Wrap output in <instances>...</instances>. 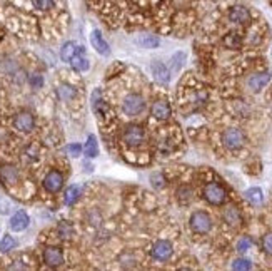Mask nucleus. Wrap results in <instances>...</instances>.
Instances as JSON below:
<instances>
[{
    "mask_svg": "<svg viewBox=\"0 0 272 271\" xmlns=\"http://www.w3.org/2000/svg\"><path fill=\"white\" fill-rule=\"evenodd\" d=\"M190 230L194 233H197V235H206V233L211 231L212 228V220L211 216L207 215V213L204 211H195L192 216H190Z\"/></svg>",
    "mask_w": 272,
    "mask_h": 271,
    "instance_id": "1",
    "label": "nucleus"
},
{
    "mask_svg": "<svg viewBox=\"0 0 272 271\" xmlns=\"http://www.w3.org/2000/svg\"><path fill=\"white\" fill-rule=\"evenodd\" d=\"M226 189L217 183H209L204 188V199L209 204H214V206H221V204L226 203Z\"/></svg>",
    "mask_w": 272,
    "mask_h": 271,
    "instance_id": "2",
    "label": "nucleus"
},
{
    "mask_svg": "<svg viewBox=\"0 0 272 271\" xmlns=\"http://www.w3.org/2000/svg\"><path fill=\"white\" fill-rule=\"evenodd\" d=\"M145 109V101L140 94H129L122 104V111L126 116H139Z\"/></svg>",
    "mask_w": 272,
    "mask_h": 271,
    "instance_id": "3",
    "label": "nucleus"
},
{
    "mask_svg": "<svg viewBox=\"0 0 272 271\" xmlns=\"http://www.w3.org/2000/svg\"><path fill=\"white\" fill-rule=\"evenodd\" d=\"M222 142H224V146H226L227 149H232V151L241 149V147L244 146V142H246V134L241 129L231 127V129H227L222 134Z\"/></svg>",
    "mask_w": 272,
    "mask_h": 271,
    "instance_id": "4",
    "label": "nucleus"
},
{
    "mask_svg": "<svg viewBox=\"0 0 272 271\" xmlns=\"http://www.w3.org/2000/svg\"><path fill=\"white\" fill-rule=\"evenodd\" d=\"M145 141V131L140 126H129L124 131V142L129 147H139Z\"/></svg>",
    "mask_w": 272,
    "mask_h": 271,
    "instance_id": "5",
    "label": "nucleus"
},
{
    "mask_svg": "<svg viewBox=\"0 0 272 271\" xmlns=\"http://www.w3.org/2000/svg\"><path fill=\"white\" fill-rule=\"evenodd\" d=\"M13 126L20 132H30L33 129V126H35V119H33L30 112H20L13 119Z\"/></svg>",
    "mask_w": 272,
    "mask_h": 271,
    "instance_id": "6",
    "label": "nucleus"
},
{
    "mask_svg": "<svg viewBox=\"0 0 272 271\" xmlns=\"http://www.w3.org/2000/svg\"><path fill=\"white\" fill-rule=\"evenodd\" d=\"M62 186H64V176H62L59 171H50L49 174L45 176L44 179V188L49 193H57L60 191Z\"/></svg>",
    "mask_w": 272,
    "mask_h": 271,
    "instance_id": "7",
    "label": "nucleus"
},
{
    "mask_svg": "<svg viewBox=\"0 0 272 271\" xmlns=\"http://www.w3.org/2000/svg\"><path fill=\"white\" fill-rule=\"evenodd\" d=\"M271 82V72H257L254 75H251L247 80V85L252 92H261L267 84Z\"/></svg>",
    "mask_w": 272,
    "mask_h": 271,
    "instance_id": "8",
    "label": "nucleus"
},
{
    "mask_svg": "<svg viewBox=\"0 0 272 271\" xmlns=\"http://www.w3.org/2000/svg\"><path fill=\"white\" fill-rule=\"evenodd\" d=\"M152 256L159 261H165L172 256V245L169 241H157V243L152 246Z\"/></svg>",
    "mask_w": 272,
    "mask_h": 271,
    "instance_id": "9",
    "label": "nucleus"
},
{
    "mask_svg": "<svg viewBox=\"0 0 272 271\" xmlns=\"http://www.w3.org/2000/svg\"><path fill=\"white\" fill-rule=\"evenodd\" d=\"M44 263L50 268H59V266L64 265V255L59 248H45Z\"/></svg>",
    "mask_w": 272,
    "mask_h": 271,
    "instance_id": "10",
    "label": "nucleus"
},
{
    "mask_svg": "<svg viewBox=\"0 0 272 271\" xmlns=\"http://www.w3.org/2000/svg\"><path fill=\"white\" fill-rule=\"evenodd\" d=\"M229 20L244 25V23L251 20V12L247 10L244 5H234L231 10H229Z\"/></svg>",
    "mask_w": 272,
    "mask_h": 271,
    "instance_id": "11",
    "label": "nucleus"
},
{
    "mask_svg": "<svg viewBox=\"0 0 272 271\" xmlns=\"http://www.w3.org/2000/svg\"><path fill=\"white\" fill-rule=\"evenodd\" d=\"M150 72L154 75L155 80H159L162 84H167L170 80V72L169 69L165 67V64L159 62V60H154V62L150 64Z\"/></svg>",
    "mask_w": 272,
    "mask_h": 271,
    "instance_id": "12",
    "label": "nucleus"
},
{
    "mask_svg": "<svg viewBox=\"0 0 272 271\" xmlns=\"http://www.w3.org/2000/svg\"><path fill=\"white\" fill-rule=\"evenodd\" d=\"M90 42H92V47L100 55H111V47H109L106 39H104L99 30H94L92 34H90Z\"/></svg>",
    "mask_w": 272,
    "mask_h": 271,
    "instance_id": "13",
    "label": "nucleus"
},
{
    "mask_svg": "<svg viewBox=\"0 0 272 271\" xmlns=\"http://www.w3.org/2000/svg\"><path fill=\"white\" fill-rule=\"evenodd\" d=\"M28 223H30V220H28V216H27V213H23V211H17L15 215H13L10 218V230L12 231H17V233H20L23 230H27L28 228Z\"/></svg>",
    "mask_w": 272,
    "mask_h": 271,
    "instance_id": "14",
    "label": "nucleus"
},
{
    "mask_svg": "<svg viewBox=\"0 0 272 271\" xmlns=\"http://www.w3.org/2000/svg\"><path fill=\"white\" fill-rule=\"evenodd\" d=\"M170 114H172V109H170L169 102L157 101V102H154V106H152V116H154L155 119H159V121H165V119H169Z\"/></svg>",
    "mask_w": 272,
    "mask_h": 271,
    "instance_id": "15",
    "label": "nucleus"
},
{
    "mask_svg": "<svg viewBox=\"0 0 272 271\" xmlns=\"http://www.w3.org/2000/svg\"><path fill=\"white\" fill-rule=\"evenodd\" d=\"M90 102H92V111L97 114V116H104V114L107 112V102L102 99V94H100L99 89H95L92 92V99H90Z\"/></svg>",
    "mask_w": 272,
    "mask_h": 271,
    "instance_id": "16",
    "label": "nucleus"
},
{
    "mask_svg": "<svg viewBox=\"0 0 272 271\" xmlns=\"http://www.w3.org/2000/svg\"><path fill=\"white\" fill-rule=\"evenodd\" d=\"M224 221H226L227 225L232 226V228L241 226L242 225V215H241V211L236 206L227 208L226 211H224Z\"/></svg>",
    "mask_w": 272,
    "mask_h": 271,
    "instance_id": "17",
    "label": "nucleus"
},
{
    "mask_svg": "<svg viewBox=\"0 0 272 271\" xmlns=\"http://www.w3.org/2000/svg\"><path fill=\"white\" fill-rule=\"evenodd\" d=\"M70 64H72V67L75 70H80V72H84V70H89L90 62H89L87 57L84 55V49H82V47H80V50L72 57V59H70Z\"/></svg>",
    "mask_w": 272,
    "mask_h": 271,
    "instance_id": "18",
    "label": "nucleus"
},
{
    "mask_svg": "<svg viewBox=\"0 0 272 271\" xmlns=\"http://www.w3.org/2000/svg\"><path fill=\"white\" fill-rule=\"evenodd\" d=\"M136 42L139 44L140 47H144V49H155V47L160 45V39L157 35H139L136 39Z\"/></svg>",
    "mask_w": 272,
    "mask_h": 271,
    "instance_id": "19",
    "label": "nucleus"
},
{
    "mask_svg": "<svg viewBox=\"0 0 272 271\" xmlns=\"http://www.w3.org/2000/svg\"><path fill=\"white\" fill-rule=\"evenodd\" d=\"M80 50V47L75 45V42H65L64 45H62V50H60V57L62 60H65V62H70V59L77 54Z\"/></svg>",
    "mask_w": 272,
    "mask_h": 271,
    "instance_id": "20",
    "label": "nucleus"
},
{
    "mask_svg": "<svg viewBox=\"0 0 272 271\" xmlns=\"http://www.w3.org/2000/svg\"><path fill=\"white\" fill-rule=\"evenodd\" d=\"M84 153H85V156H89V158H97L99 156V146H97L95 136L87 137V142H85V146H84Z\"/></svg>",
    "mask_w": 272,
    "mask_h": 271,
    "instance_id": "21",
    "label": "nucleus"
},
{
    "mask_svg": "<svg viewBox=\"0 0 272 271\" xmlns=\"http://www.w3.org/2000/svg\"><path fill=\"white\" fill-rule=\"evenodd\" d=\"M242 44V39L239 34H236V32H231V34H227L224 37V45L229 47V49H239Z\"/></svg>",
    "mask_w": 272,
    "mask_h": 271,
    "instance_id": "22",
    "label": "nucleus"
},
{
    "mask_svg": "<svg viewBox=\"0 0 272 271\" xmlns=\"http://www.w3.org/2000/svg\"><path fill=\"white\" fill-rule=\"evenodd\" d=\"M79 196H80V188H79V186H70V188L65 191L64 201H65L67 206H72V204L77 203Z\"/></svg>",
    "mask_w": 272,
    "mask_h": 271,
    "instance_id": "23",
    "label": "nucleus"
},
{
    "mask_svg": "<svg viewBox=\"0 0 272 271\" xmlns=\"http://www.w3.org/2000/svg\"><path fill=\"white\" fill-rule=\"evenodd\" d=\"M246 198L247 201H251L252 204H261L262 201H264V194H262V191L259 188H251L246 191Z\"/></svg>",
    "mask_w": 272,
    "mask_h": 271,
    "instance_id": "24",
    "label": "nucleus"
},
{
    "mask_svg": "<svg viewBox=\"0 0 272 271\" xmlns=\"http://www.w3.org/2000/svg\"><path fill=\"white\" fill-rule=\"evenodd\" d=\"M18 178V173L15 168H12V166H5V168H2V179L5 181L7 184H13Z\"/></svg>",
    "mask_w": 272,
    "mask_h": 271,
    "instance_id": "25",
    "label": "nucleus"
},
{
    "mask_svg": "<svg viewBox=\"0 0 272 271\" xmlns=\"http://www.w3.org/2000/svg\"><path fill=\"white\" fill-rule=\"evenodd\" d=\"M15 246H17V241L13 240L12 236H8V235L3 236L2 241H0V251H2V253H7V251L13 250Z\"/></svg>",
    "mask_w": 272,
    "mask_h": 271,
    "instance_id": "26",
    "label": "nucleus"
},
{
    "mask_svg": "<svg viewBox=\"0 0 272 271\" xmlns=\"http://www.w3.org/2000/svg\"><path fill=\"white\" fill-rule=\"evenodd\" d=\"M59 97L62 101H70V99L75 97V89L70 87V85H60L59 87Z\"/></svg>",
    "mask_w": 272,
    "mask_h": 271,
    "instance_id": "27",
    "label": "nucleus"
},
{
    "mask_svg": "<svg viewBox=\"0 0 272 271\" xmlns=\"http://www.w3.org/2000/svg\"><path fill=\"white\" fill-rule=\"evenodd\" d=\"M177 198H179V201L182 203V204H187L190 203V199H192V191H190V188H180L179 191H177Z\"/></svg>",
    "mask_w": 272,
    "mask_h": 271,
    "instance_id": "28",
    "label": "nucleus"
},
{
    "mask_svg": "<svg viewBox=\"0 0 272 271\" xmlns=\"http://www.w3.org/2000/svg\"><path fill=\"white\" fill-rule=\"evenodd\" d=\"M252 263L247 258H239L232 263V270H251Z\"/></svg>",
    "mask_w": 272,
    "mask_h": 271,
    "instance_id": "29",
    "label": "nucleus"
},
{
    "mask_svg": "<svg viewBox=\"0 0 272 271\" xmlns=\"http://www.w3.org/2000/svg\"><path fill=\"white\" fill-rule=\"evenodd\" d=\"M262 250H264V253L272 256V233H267L262 238Z\"/></svg>",
    "mask_w": 272,
    "mask_h": 271,
    "instance_id": "30",
    "label": "nucleus"
},
{
    "mask_svg": "<svg viewBox=\"0 0 272 271\" xmlns=\"http://www.w3.org/2000/svg\"><path fill=\"white\" fill-rule=\"evenodd\" d=\"M251 246H252V240L249 236H244V238H241L239 243H237V251H239V253H246Z\"/></svg>",
    "mask_w": 272,
    "mask_h": 271,
    "instance_id": "31",
    "label": "nucleus"
},
{
    "mask_svg": "<svg viewBox=\"0 0 272 271\" xmlns=\"http://www.w3.org/2000/svg\"><path fill=\"white\" fill-rule=\"evenodd\" d=\"M35 8H39V10H49V8L54 5L55 0H32Z\"/></svg>",
    "mask_w": 272,
    "mask_h": 271,
    "instance_id": "32",
    "label": "nucleus"
},
{
    "mask_svg": "<svg viewBox=\"0 0 272 271\" xmlns=\"http://www.w3.org/2000/svg\"><path fill=\"white\" fill-rule=\"evenodd\" d=\"M150 181H152V186L157 188V189H160V188H164V186H165V179H164V176L159 174V173H157V174H152Z\"/></svg>",
    "mask_w": 272,
    "mask_h": 271,
    "instance_id": "33",
    "label": "nucleus"
},
{
    "mask_svg": "<svg viewBox=\"0 0 272 271\" xmlns=\"http://www.w3.org/2000/svg\"><path fill=\"white\" fill-rule=\"evenodd\" d=\"M12 209V203L7 198H0V215H8Z\"/></svg>",
    "mask_w": 272,
    "mask_h": 271,
    "instance_id": "34",
    "label": "nucleus"
},
{
    "mask_svg": "<svg viewBox=\"0 0 272 271\" xmlns=\"http://www.w3.org/2000/svg\"><path fill=\"white\" fill-rule=\"evenodd\" d=\"M184 60H185V54H182V52H177V54L172 57V67L175 70L180 69V65L184 64Z\"/></svg>",
    "mask_w": 272,
    "mask_h": 271,
    "instance_id": "35",
    "label": "nucleus"
},
{
    "mask_svg": "<svg viewBox=\"0 0 272 271\" xmlns=\"http://www.w3.org/2000/svg\"><path fill=\"white\" fill-rule=\"evenodd\" d=\"M67 153L72 156V158H79L80 153H82V146H79V144H70L69 147H67Z\"/></svg>",
    "mask_w": 272,
    "mask_h": 271,
    "instance_id": "36",
    "label": "nucleus"
},
{
    "mask_svg": "<svg viewBox=\"0 0 272 271\" xmlns=\"http://www.w3.org/2000/svg\"><path fill=\"white\" fill-rule=\"evenodd\" d=\"M30 84L33 85V87H42V85H44V79H42V75H39V74H33V75H30Z\"/></svg>",
    "mask_w": 272,
    "mask_h": 271,
    "instance_id": "37",
    "label": "nucleus"
},
{
    "mask_svg": "<svg viewBox=\"0 0 272 271\" xmlns=\"http://www.w3.org/2000/svg\"><path fill=\"white\" fill-rule=\"evenodd\" d=\"M59 231H60V235L64 236V238H69L70 235H72V228L67 225V223H60V225H59Z\"/></svg>",
    "mask_w": 272,
    "mask_h": 271,
    "instance_id": "38",
    "label": "nucleus"
}]
</instances>
